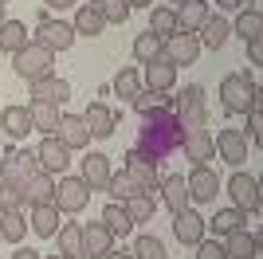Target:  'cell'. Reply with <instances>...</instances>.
Listing matches in <instances>:
<instances>
[{
    "label": "cell",
    "instance_id": "obj_1",
    "mask_svg": "<svg viewBox=\"0 0 263 259\" xmlns=\"http://www.w3.org/2000/svg\"><path fill=\"white\" fill-rule=\"evenodd\" d=\"M181 141H185V126L177 118V98L165 95V102L149 114H142V130H138V150L149 153L157 165L165 157L181 153Z\"/></svg>",
    "mask_w": 263,
    "mask_h": 259
},
{
    "label": "cell",
    "instance_id": "obj_2",
    "mask_svg": "<svg viewBox=\"0 0 263 259\" xmlns=\"http://www.w3.org/2000/svg\"><path fill=\"white\" fill-rule=\"evenodd\" d=\"M259 95L263 90L255 86V79L243 75V71H232V75L220 79V106L228 110V114H248Z\"/></svg>",
    "mask_w": 263,
    "mask_h": 259
},
{
    "label": "cell",
    "instance_id": "obj_3",
    "mask_svg": "<svg viewBox=\"0 0 263 259\" xmlns=\"http://www.w3.org/2000/svg\"><path fill=\"white\" fill-rule=\"evenodd\" d=\"M12 67H16V75L28 79V83H35V79H47L55 75V51H47V47H40V43H28V47H20V51L12 55Z\"/></svg>",
    "mask_w": 263,
    "mask_h": 259
},
{
    "label": "cell",
    "instance_id": "obj_4",
    "mask_svg": "<svg viewBox=\"0 0 263 259\" xmlns=\"http://www.w3.org/2000/svg\"><path fill=\"white\" fill-rule=\"evenodd\" d=\"M90 205V189L83 177H59L55 181V208L67 216H79L83 208Z\"/></svg>",
    "mask_w": 263,
    "mask_h": 259
},
{
    "label": "cell",
    "instance_id": "obj_5",
    "mask_svg": "<svg viewBox=\"0 0 263 259\" xmlns=\"http://www.w3.org/2000/svg\"><path fill=\"white\" fill-rule=\"evenodd\" d=\"M177 118H181L185 130L209 126V98H204V86H185V90L177 95Z\"/></svg>",
    "mask_w": 263,
    "mask_h": 259
},
{
    "label": "cell",
    "instance_id": "obj_6",
    "mask_svg": "<svg viewBox=\"0 0 263 259\" xmlns=\"http://www.w3.org/2000/svg\"><path fill=\"white\" fill-rule=\"evenodd\" d=\"M220 189H228L232 196V208H240V212H259V177L252 173H232L228 184H220Z\"/></svg>",
    "mask_w": 263,
    "mask_h": 259
},
{
    "label": "cell",
    "instance_id": "obj_7",
    "mask_svg": "<svg viewBox=\"0 0 263 259\" xmlns=\"http://www.w3.org/2000/svg\"><path fill=\"white\" fill-rule=\"evenodd\" d=\"M200 55V40L197 32H173L169 40H161V59L173 67H193Z\"/></svg>",
    "mask_w": 263,
    "mask_h": 259
},
{
    "label": "cell",
    "instance_id": "obj_8",
    "mask_svg": "<svg viewBox=\"0 0 263 259\" xmlns=\"http://www.w3.org/2000/svg\"><path fill=\"white\" fill-rule=\"evenodd\" d=\"M122 161H126V165H122V169H126V177H130V181L138 184L142 193H154V189H157L161 173H157V161L149 157V153H142L138 145H134V150L122 157Z\"/></svg>",
    "mask_w": 263,
    "mask_h": 259
},
{
    "label": "cell",
    "instance_id": "obj_9",
    "mask_svg": "<svg viewBox=\"0 0 263 259\" xmlns=\"http://www.w3.org/2000/svg\"><path fill=\"white\" fill-rule=\"evenodd\" d=\"M185 184H189V200H193V205H212L224 181H220V173L212 169V165H193Z\"/></svg>",
    "mask_w": 263,
    "mask_h": 259
},
{
    "label": "cell",
    "instance_id": "obj_10",
    "mask_svg": "<svg viewBox=\"0 0 263 259\" xmlns=\"http://www.w3.org/2000/svg\"><path fill=\"white\" fill-rule=\"evenodd\" d=\"M75 28L67 20H51V16H44L40 20V28H35V43L40 47H47V51H67V47H75Z\"/></svg>",
    "mask_w": 263,
    "mask_h": 259
},
{
    "label": "cell",
    "instance_id": "obj_11",
    "mask_svg": "<svg viewBox=\"0 0 263 259\" xmlns=\"http://www.w3.org/2000/svg\"><path fill=\"white\" fill-rule=\"evenodd\" d=\"M40 173V165H35V153L32 150H12L4 161H0V181H8V184H28Z\"/></svg>",
    "mask_w": 263,
    "mask_h": 259
},
{
    "label": "cell",
    "instance_id": "obj_12",
    "mask_svg": "<svg viewBox=\"0 0 263 259\" xmlns=\"http://www.w3.org/2000/svg\"><path fill=\"white\" fill-rule=\"evenodd\" d=\"M35 165H40V173H47V177H63L67 165H71V150L51 134V138L40 141V150H35Z\"/></svg>",
    "mask_w": 263,
    "mask_h": 259
},
{
    "label": "cell",
    "instance_id": "obj_13",
    "mask_svg": "<svg viewBox=\"0 0 263 259\" xmlns=\"http://www.w3.org/2000/svg\"><path fill=\"white\" fill-rule=\"evenodd\" d=\"M204 232H209V220H204L197 208H181V212H173V236L181 239V244L197 248L200 239H204Z\"/></svg>",
    "mask_w": 263,
    "mask_h": 259
},
{
    "label": "cell",
    "instance_id": "obj_14",
    "mask_svg": "<svg viewBox=\"0 0 263 259\" xmlns=\"http://www.w3.org/2000/svg\"><path fill=\"white\" fill-rule=\"evenodd\" d=\"M212 145H216L220 153V161H228V165H243L248 161V134L243 130H220L216 138H212Z\"/></svg>",
    "mask_w": 263,
    "mask_h": 259
},
{
    "label": "cell",
    "instance_id": "obj_15",
    "mask_svg": "<svg viewBox=\"0 0 263 259\" xmlns=\"http://www.w3.org/2000/svg\"><path fill=\"white\" fill-rule=\"evenodd\" d=\"M181 150H185V157H189L193 165H209L212 157H216V145H212L209 126H193V130H185V141H181Z\"/></svg>",
    "mask_w": 263,
    "mask_h": 259
},
{
    "label": "cell",
    "instance_id": "obj_16",
    "mask_svg": "<svg viewBox=\"0 0 263 259\" xmlns=\"http://www.w3.org/2000/svg\"><path fill=\"white\" fill-rule=\"evenodd\" d=\"M55 138L63 141L67 150H87L90 145V130H87V122H83V114H59Z\"/></svg>",
    "mask_w": 263,
    "mask_h": 259
},
{
    "label": "cell",
    "instance_id": "obj_17",
    "mask_svg": "<svg viewBox=\"0 0 263 259\" xmlns=\"http://www.w3.org/2000/svg\"><path fill=\"white\" fill-rule=\"evenodd\" d=\"M224 251H228V259H255L263 251V236L248 232V228H236L224 236Z\"/></svg>",
    "mask_w": 263,
    "mask_h": 259
},
{
    "label": "cell",
    "instance_id": "obj_18",
    "mask_svg": "<svg viewBox=\"0 0 263 259\" xmlns=\"http://www.w3.org/2000/svg\"><path fill=\"white\" fill-rule=\"evenodd\" d=\"M114 248V232L106 224H83V259H102Z\"/></svg>",
    "mask_w": 263,
    "mask_h": 259
},
{
    "label": "cell",
    "instance_id": "obj_19",
    "mask_svg": "<svg viewBox=\"0 0 263 259\" xmlns=\"http://www.w3.org/2000/svg\"><path fill=\"white\" fill-rule=\"evenodd\" d=\"M157 193H161V205L169 208V212H181V208H189L193 200H189V184L181 173H169V177H161L157 181Z\"/></svg>",
    "mask_w": 263,
    "mask_h": 259
},
{
    "label": "cell",
    "instance_id": "obj_20",
    "mask_svg": "<svg viewBox=\"0 0 263 259\" xmlns=\"http://www.w3.org/2000/svg\"><path fill=\"white\" fill-rule=\"evenodd\" d=\"M83 122H87L90 138H110V134L118 130V114H114L106 102H90V106L83 110Z\"/></svg>",
    "mask_w": 263,
    "mask_h": 259
},
{
    "label": "cell",
    "instance_id": "obj_21",
    "mask_svg": "<svg viewBox=\"0 0 263 259\" xmlns=\"http://www.w3.org/2000/svg\"><path fill=\"white\" fill-rule=\"evenodd\" d=\"M110 157L106 153H87L83 157V181H87L90 193H106V184H110Z\"/></svg>",
    "mask_w": 263,
    "mask_h": 259
},
{
    "label": "cell",
    "instance_id": "obj_22",
    "mask_svg": "<svg viewBox=\"0 0 263 259\" xmlns=\"http://www.w3.org/2000/svg\"><path fill=\"white\" fill-rule=\"evenodd\" d=\"M67 98H71V83L59 75H47V79H35L32 83V102H55V106H63Z\"/></svg>",
    "mask_w": 263,
    "mask_h": 259
},
{
    "label": "cell",
    "instance_id": "obj_23",
    "mask_svg": "<svg viewBox=\"0 0 263 259\" xmlns=\"http://www.w3.org/2000/svg\"><path fill=\"white\" fill-rule=\"evenodd\" d=\"M142 83H145V90H161V95H169V90L177 86V67L165 63V59H154V63H145Z\"/></svg>",
    "mask_w": 263,
    "mask_h": 259
},
{
    "label": "cell",
    "instance_id": "obj_24",
    "mask_svg": "<svg viewBox=\"0 0 263 259\" xmlns=\"http://www.w3.org/2000/svg\"><path fill=\"white\" fill-rule=\"evenodd\" d=\"M212 16L209 0H185L177 4V32H200V24Z\"/></svg>",
    "mask_w": 263,
    "mask_h": 259
},
{
    "label": "cell",
    "instance_id": "obj_25",
    "mask_svg": "<svg viewBox=\"0 0 263 259\" xmlns=\"http://www.w3.org/2000/svg\"><path fill=\"white\" fill-rule=\"evenodd\" d=\"M0 134H8V138H28L32 134V114L28 106H4L0 110Z\"/></svg>",
    "mask_w": 263,
    "mask_h": 259
},
{
    "label": "cell",
    "instance_id": "obj_26",
    "mask_svg": "<svg viewBox=\"0 0 263 259\" xmlns=\"http://www.w3.org/2000/svg\"><path fill=\"white\" fill-rule=\"evenodd\" d=\"M24 205H32V208L55 205V177H47V173H35L32 181L24 184Z\"/></svg>",
    "mask_w": 263,
    "mask_h": 259
},
{
    "label": "cell",
    "instance_id": "obj_27",
    "mask_svg": "<svg viewBox=\"0 0 263 259\" xmlns=\"http://www.w3.org/2000/svg\"><path fill=\"white\" fill-rule=\"evenodd\" d=\"M232 32L243 35V43H248V40H259V35H263V8L248 0V4L240 8V16H236V24H232Z\"/></svg>",
    "mask_w": 263,
    "mask_h": 259
},
{
    "label": "cell",
    "instance_id": "obj_28",
    "mask_svg": "<svg viewBox=\"0 0 263 259\" xmlns=\"http://www.w3.org/2000/svg\"><path fill=\"white\" fill-rule=\"evenodd\" d=\"M75 35H102V28H106V20H102V12H99V0H90V4H79V12H75Z\"/></svg>",
    "mask_w": 263,
    "mask_h": 259
},
{
    "label": "cell",
    "instance_id": "obj_29",
    "mask_svg": "<svg viewBox=\"0 0 263 259\" xmlns=\"http://www.w3.org/2000/svg\"><path fill=\"white\" fill-rule=\"evenodd\" d=\"M228 35H232V24L224 20V16H209V20L200 24L197 40H200V47H212V51H220V47L228 43Z\"/></svg>",
    "mask_w": 263,
    "mask_h": 259
},
{
    "label": "cell",
    "instance_id": "obj_30",
    "mask_svg": "<svg viewBox=\"0 0 263 259\" xmlns=\"http://www.w3.org/2000/svg\"><path fill=\"white\" fill-rule=\"evenodd\" d=\"M157 193V189H154ZM154 193H134L130 200H122V208H126V216H130V224H149L157 212V196Z\"/></svg>",
    "mask_w": 263,
    "mask_h": 259
},
{
    "label": "cell",
    "instance_id": "obj_31",
    "mask_svg": "<svg viewBox=\"0 0 263 259\" xmlns=\"http://www.w3.org/2000/svg\"><path fill=\"white\" fill-rule=\"evenodd\" d=\"M28 228H32L40 239H55V232H59V208H55V205L32 208V220H28Z\"/></svg>",
    "mask_w": 263,
    "mask_h": 259
},
{
    "label": "cell",
    "instance_id": "obj_32",
    "mask_svg": "<svg viewBox=\"0 0 263 259\" xmlns=\"http://www.w3.org/2000/svg\"><path fill=\"white\" fill-rule=\"evenodd\" d=\"M28 24L24 20H4L0 24V51H8V55H16L20 47H28Z\"/></svg>",
    "mask_w": 263,
    "mask_h": 259
},
{
    "label": "cell",
    "instance_id": "obj_33",
    "mask_svg": "<svg viewBox=\"0 0 263 259\" xmlns=\"http://www.w3.org/2000/svg\"><path fill=\"white\" fill-rule=\"evenodd\" d=\"M149 32H154L157 40H169V35L177 32V8L154 4V8H149Z\"/></svg>",
    "mask_w": 263,
    "mask_h": 259
},
{
    "label": "cell",
    "instance_id": "obj_34",
    "mask_svg": "<svg viewBox=\"0 0 263 259\" xmlns=\"http://www.w3.org/2000/svg\"><path fill=\"white\" fill-rule=\"evenodd\" d=\"M28 114H32V130L47 134V138L55 134V126H59V106H55V102H32Z\"/></svg>",
    "mask_w": 263,
    "mask_h": 259
},
{
    "label": "cell",
    "instance_id": "obj_35",
    "mask_svg": "<svg viewBox=\"0 0 263 259\" xmlns=\"http://www.w3.org/2000/svg\"><path fill=\"white\" fill-rule=\"evenodd\" d=\"M59 255L83 259V224H59Z\"/></svg>",
    "mask_w": 263,
    "mask_h": 259
},
{
    "label": "cell",
    "instance_id": "obj_36",
    "mask_svg": "<svg viewBox=\"0 0 263 259\" xmlns=\"http://www.w3.org/2000/svg\"><path fill=\"white\" fill-rule=\"evenodd\" d=\"M24 236H28L24 212H0V244H20Z\"/></svg>",
    "mask_w": 263,
    "mask_h": 259
},
{
    "label": "cell",
    "instance_id": "obj_37",
    "mask_svg": "<svg viewBox=\"0 0 263 259\" xmlns=\"http://www.w3.org/2000/svg\"><path fill=\"white\" fill-rule=\"evenodd\" d=\"M110 86H114V95H118V98H134L138 90H142V71H138V67H122Z\"/></svg>",
    "mask_w": 263,
    "mask_h": 259
},
{
    "label": "cell",
    "instance_id": "obj_38",
    "mask_svg": "<svg viewBox=\"0 0 263 259\" xmlns=\"http://www.w3.org/2000/svg\"><path fill=\"white\" fill-rule=\"evenodd\" d=\"M248 224V212H240V208H224V212H216L209 220V228L216 232V236H228V232H236V228Z\"/></svg>",
    "mask_w": 263,
    "mask_h": 259
},
{
    "label": "cell",
    "instance_id": "obj_39",
    "mask_svg": "<svg viewBox=\"0 0 263 259\" xmlns=\"http://www.w3.org/2000/svg\"><path fill=\"white\" fill-rule=\"evenodd\" d=\"M134 59L138 63H154V59H161V40H157L154 32H142L138 40H134Z\"/></svg>",
    "mask_w": 263,
    "mask_h": 259
},
{
    "label": "cell",
    "instance_id": "obj_40",
    "mask_svg": "<svg viewBox=\"0 0 263 259\" xmlns=\"http://www.w3.org/2000/svg\"><path fill=\"white\" fill-rule=\"evenodd\" d=\"M134 259H169V251H165V244L157 236H149V232H145V236H138L134 239Z\"/></svg>",
    "mask_w": 263,
    "mask_h": 259
},
{
    "label": "cell",
    "instance_id": "obj_41",
    "mask_svg": "<svg viewBox=\"0 0 263 259\" xmlns=\"http://www.w3.org/2000/svg\"><path fill=\"white\" fill-rule=\"evenodd\" d=\"M102 224L110 228V232H114V236H126V232H130V216H126V208L118 205V200H110L106 208H102Z\"/></svg>",
    "mask_w": 263,
    "mask_h": 259
},
{
    "label": "cell",
    "instance_id": "obj_42",
    "mask_svg": "<svg viewBox=\"0 0 263 259\" xmlns=\"http://www.w3.org/2000/svg\"><path fill=\"white\" fill-rule=\"evenodd\" d=\"M106 193H110V196H114V200L122 205V200H130V196H134V193H142V189H138V184H134L130 177H126V169H122V173H110Z\"/></svg>",
    "mask_w": 263,
    "mask_h": 259
},
{
    "label": "cell",
    "instance_id": "obj_43",
    "mask_svg": "<svg viewBox=\"0 0 263 259\" xmlns=\"http://www.w3.org/2000/svg\"><path fill=\"white\" fill-rule=\"evenodd\" d=\"M20 208H24V189L0 181V212H20Z\"/></svg>",
    "mask_w": 263,
    "mask_h": 259
},
{
    "label": "cell",
    "instance_id": "obj_44",
    "mask_svg": "<svg viewBox=\"0 0 263 259\" xmlns=\"http://www.w3.org/2000/svg\"><path fill=\"white\" fill-rule=\"evenodd\" d=\"M99 12L106 24H126L130 20V4L126 0H99Z\"/></svg>",
    "mask_w": 263,
    "mask_h": 259
},
{
    "label": "cell",
    "instance_id": "obj_45",
    "mask_svg": "<svg viewBox=\"0 0 263 259\" xmlns=\"http://www.w3.org/2000/svg\"><path fill=\"white\" fill-rule=\"evenodd\" d=\"M130 102H134V110H138V114H149V110H157V106L165 102V95H161V90H145V86H142Z\"/></svg>",
    "mask_w": 263,
    "mask_h": 259
},
{
    "label": "cell",
    "instance_id": "obj_46",
    "mask_svg": "<svg viewBox=\"0 0 263 259\" xmlns=\"http://www.w3.org/2000/svg\"><path fill=\"white\" fill-rule=\"evenodd\" d=\"M248 134H252V141L263 138V95L255 98V106L248 110Z\"/></svg>",
    "mask_w": 263,
    "mask_h": 259
},
{
    "label": "cell",
    "instance_id": "obj_47",
    "mask_svg": "<svg viewBox=\"0 0 263 259\" xmlns=\"http://www.w3.org/2000/svg\"><path fill=\"white\" fill-rule=\"evenodd\" d=\"M197 259H228V251H224L220 239H200L197 244Z\"/></svg>",
    "mask_w": 263,
    "mask_h": 259
},
{
    "label": "cell",
    "instance_id": "obj_48",
    "mask_svg": "<svg viewBox=\"0 0 263 259\" xmlns=\"http://www.w3.org/2000/svg\"><path fill=\"white\" fill-rule=\"evenodd\" d=\"M248 59H252L255 67L263 63V35H259V40H248Z\"/></svg>",
    "mask_w": 263,
    "mask_h": 259
},
{
    "label": "cell",
    "instance_id": "obj_49",
    "mask_svg": "<svg viewBox=\"0 0 263 259\" xmlns=\"http://www.w3.org/2000/svg\"><path fill=\"white\" fill-rule=\"evenodd\" d=\"M209 4H216V8H224V12H240L248 0H209Z\"/></svg>",
    "mask_w": 263,
    "mask_h": 259
},
{
    "label": "cell",
    "instance_id": "obj_50",
    "mask_svg": "<svg viewBox=\"0 0 263 259\" xmlns=\"http://www.w3.org/2000/svg\"><path fill=\"white\" fill-rule=\"evenodd\" d=\"M47 8H55V12H63V8H75V0H44Z\"/></svg>",
    "mask_w": 263,
    "mask_h": 259
},
{
    "label": "cell",
    "instance_id": "obj_51",
    "mask_svg": "<svg viewBox=\"0 0 263 259\" xmlns=\"http://www.w3.org/2000/svg\"><path fill=\"white\" fill-rule=\"evenodd\" d=\"M12 259H44V255H40V251H32V248H20Z\"/></svg>",
    "mask_w": 263,
    "mask_h": 259
},
{
    "label": "cell",
    "instance_id": "obj_52",
    "mask_svg": "<svg viewBox=\"0 0 263 259\" xmlns=\"http://www.w3.org/2000/svg\"><path fill=\"white\" fill-rule=\"evenodd\" d=\"M102 259H134V251H114V248H110Z\"/></svg>",
    "mask_w": 263,
    "mask_h": 259
},
{
    "label": "cell",
    "instance_id": "obj_53",
    "mask_svg": "<svg viewBox=\"0 0 263 259\" xmlns=\"http://www.w3.org/2000/svg\"><path fill=\"white\" fill-rule=\"evenodd\" d=\"M130 8H154V0H126Z\"/></svg>",
    "mask_w": 263,
    "mask_h": 259
},
{
    "label": "cell",
    "instance_id": "obj_54",
    "mask_svg": "<svg viewBox=\"0 0 263 259\" xmlns=\"http://www.w3.org/2000/svg\"><path fill=\"white\" fill-rule=\"evenodd\" d=\"M4 20H8V16H4V8H0V24H4Z\"/></svg>",
    "mask_w": 263,
    "mask_h": 259
},
{
    "label": "cell",
    "instance_id": "obj_55",
    "mask_svg": "<svg viewBox=\"0 0 263 259\" xmlns=\"http://www.w3.org/2000/svg\"><path fill=\"white\" fill-rule=\"evenodd\" d=\"M47 259H67V255H47Z\"/></svg>",
    "mask_w": 263,
    "mask_h": 259
},
{
    "label": "cell",
    "instance_id": "obj_56",
    "mask_svg": "<svg viewBox=\"0 0 263 259\" xmlns=\"http://www.w3.org/2000/svg\"><path fill=\"white\" fill-rule=\"evenodd\" d=\"M169 4H185V0H169Z\"/></svg>",
    "mask_w": 263,
    "mask_h": 259
},
{
    "label": "cell",
    "instance_id": "obj_57",
    "mask_svg": "<svg viewBox=\"0 0 263 259\" xmlns=\"http://www.w3.org/2000/svg\"><path fill=\"white\" fill-rule=\"evenodd\" d=\"M4 4H8V0H0V8H4Z\"/></svg>",
    "mask_w": 263,
    "mask_h": 259
}]
</instances>
